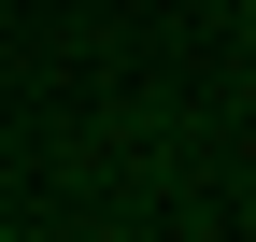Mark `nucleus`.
Segmentation results:
<instances>
[]
</instances>
